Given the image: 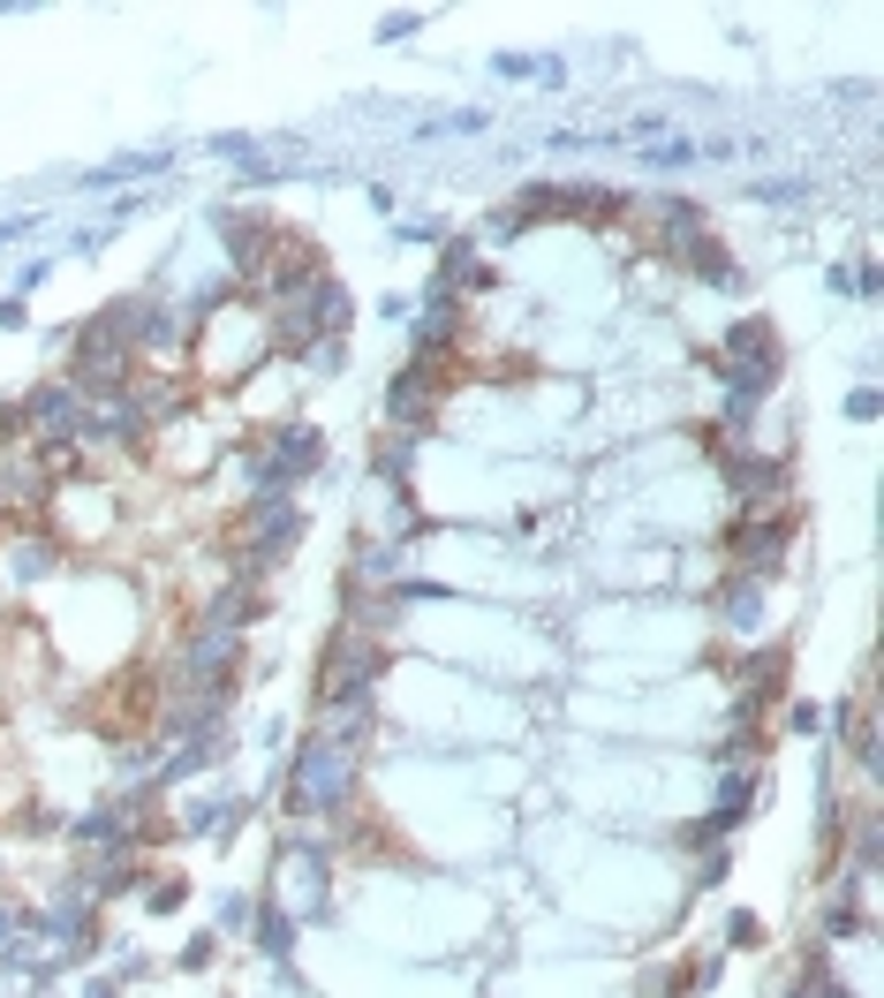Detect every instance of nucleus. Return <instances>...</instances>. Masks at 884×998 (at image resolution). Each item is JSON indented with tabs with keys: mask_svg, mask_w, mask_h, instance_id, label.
I'll return each instance as SVG.
<instances>
[{
	"mask_svg": "<svg viewBox=\"0 0 884 998\" xmlns=\"http://www.w3.org/2000/svg\"><path fill=\"white\" fill-rule=\"evenodd\" d=\"M265 355H273V326H265V311H250V303L212 311L204 333H197V378H204V386H242Z\"/></svg>",
	"mask_w": 884,
	"mask_h": 998,
	"instance_id": "obj_1",
	"label": "nucleus"
},
{
	"mask_svg": "<svg viewBox=\"0 0 884 998\" xmlns=\"http://www.w3.org/2000/svg\"><path fill=\"white\" fill-rule=\"evenodd\" d=\"M726 355H740V363H748V378H771V371H779V326L740 319L734 340H726Z\"/></svg>",
	"mask_w": 884,
	"mask_h": 998,
	"instance_id": "obj_2",
	"label": "nucleus"
},
{
	"mask_svg": "<svg viewBox=\"0 0 884 998\" xmlns=\"http://www.w3.org/2000/svg\"><path fill=\"white\" fill-rule=\"evenodd\" d=\"M439 386H446V378L432 371V363H416V371H401V378H394V416H401V424H409V416H432V401H439Z\"/></svg>",
	"mask_w": 884,
	"mask_h": 998,
	"instance_id": "obj_3",
	"label": "nucleus"
}]
</instances>
